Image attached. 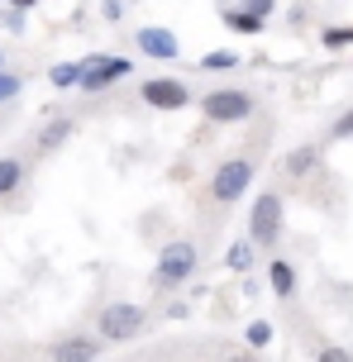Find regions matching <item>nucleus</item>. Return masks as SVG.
<instances>
[{"label": "nucleus", "mask_w": 353, "mask_h": 362, "mask_svg": "<svg viewBox=\"0 0 353 362\" xmlns=\"http://www.w3.org/2000/svg\"><path fill=\"white\" fill-rule=\"evenodd\" d=\"M196 267H201V248H196L191 238H172V243L158 248L153 286H158V291H177V286H186V281L196 276Z\"/></svg>", "instance_id": "nucleus-1"}, {"label": "nucleus", "mask_w": 353, "mask_h": 362, "mask_svg": "<svg viewBox=\"0 0 353 362\" xmlns=\"http://www.w3.org/2000/svg\"><path fill=\"white\" fill-rule=\"evenodd\" d=\"M196 105H201L205 124H248L258 115V95L239 86H215V90H205Z\"/></svg>", "instance_id": "nucleus-2"}, {"label": "nucleus", "mask_w": 353, "mask_h": 362, "mask_svg": "<svg viewBox=\"0 0 353 362\" xmlns=\"http://www.w3.org/2000/svg\"><path fill=\"white\" fill-rule=\"evenodd\" d=\"M282 234H287V205H282L277 191H258L253 196V210H248V243L253 248H277Z\"/></svg>", "instance_id": "nucleus-3"}, {"label": "nucleus", "mask_w": 353, "mask_h": 362, "mask_svg": "<svg viewBox=\"0 0 353 362\" xmlns=\"http://www.w3.org/2000/svg\"><path fill=\"white\" fill-rule=\"evenodd\" d=\"M144 329H149V310L134 305V300H110L96 315V339L100 344H134Z\"/></svg>", "instance_id": "nucleus-4"}, {"label": "nucleus", "mask_w": 353, "mask_h": 362, "mask_svg": "<svg viewBox=\"0 0 353 362\" xmlns=\"http://www.w3.org/2000/svg\"><path fill=\"white\" fill-rule=\"evenodd\" d=\"M253 177H258V167L253 158H224L215 172H210V200L215 205H234L253 191Z\"/></svg>", "instance_id": "nucleus-5"}, {"label": "nucleus", "mask_w": 353, "mask_h": 362, "mask_svg": "<svg viewBox=\"0 0 353 362\" xmlns=\"http://www.w3.org/2000/svg\"><path fill=\"white\" fill-rule=\"evenodd\" d=\"M129 72H134V62L125 53H86L81 57V81H76V86L86 90V95H100V90L120 86Z\"/></svg>", "instance_id": "nucleus-6"}, {"label": "nucleus", "mask_w": 353, "mask_h": 362, "mask_svg": "<svg viewBox=\"0 0 353 362\" xmlns=\"http://www.w3.org/2000/svg\"><path fill=\"white\" fill-rule=\"evenodd\" d=\"M139 100L153 110H186L191 105V86L177 81V76H149L144 86H139Z\"/></svg>", "instance_id": "nucleus-7"}, {"label": "nucleus", "mask_w": 353, "mask_h": 362, "mask_svg": "<svg viewBox=\"0 0 353 362\" xmlns=\"http://www.w3.org/2000/svg\"><path fill=\"white\" fill-rule=\"evenodd\" d=\"M134 48H139L144 57H153V62H177V57H182L177 34L163 29V24H144V29H134Z\"/></svg>", "instance_id": "nucleus-8"}, {"label": "nucleus", "mask_w": 353, "mask_h": 362, "mask_svg": "<svg viewBox=\"0 0 353 362\" xmlns=\"http://www.w3.org/2000/svg\"><path fill=\"white\" fill-rule=\"evenodd\" d=\"M100 339L96 334H62V339H53V348H48V362H96L100 358Z\"/></svg>", "instance_id": "nucleus-9"}, {"label": "nucleus", "mask_w": 353, "mask_h": 362, "mask_svg": "<svg viewBox=\"0 0 353 362\" xmlns=\"http://www.w3.org/2000/svg\"><path fill=\"white\" fill-rule=\"evenodd\" d=\"M267 286H272L277 300H296V286H301L296 267H291L287 257H272V262H267Z\"/></svg>", "instance_id": "nucleus-10"}, {"label": "nucleus", "mask_w": 353, "mask_h": 362, "mask_svg": "<svg viewBox=\"0 0 353 362\" xmlns=\"http://www.w3.org/2000/svg\"><path fill=\"white\" fill-rule=\"evenodd\" d=\"M72 134H76V119H72V115H53L48 124L38 129V148H43V153H57V148L67 144Z\"/></svg>", "instance_id": "nucleus-11"}, {"label": "nucleus", "mask_w": 353, "mask_h": 362, "mask_svg": "<svg viewBox=\"0 0 353 362\" xmlns=\"http://www.w3.org/2000/svg\"><path fill=\"white\" fill-rule=\"evenodd\" d=\"M253 253H258V248H253L248 238H234V243L224 248V267L234 272V276H248V272H253Z\"/></svg>", "instance_id": "nucleus-12"}, {"label": "nucleus", "mask_w": 353, "mask_h": 362, "mask_svg": "<svg viewBox=\"0 0 353 362\" xmlns=\"http://www.w3.org/2000/svg\"><path fill=\"white\" fill-rule=\"evenodd\" d=\"M316 167H320V148L316 144H301V148L287 153V177H311Z\"/></svg>", "instance_id": "nucleus-13"}, {"label": "nucleus", "mask_w": 353, "mask_h": 362, "mask_svg": "<svg viewBox=\"0 0 353 362\" xmlns=\"http://www.w3.org/2000/svg\"><path fill=\"white\" fill-rule=\"evenodd\" d=\"M224 29H234V34H262L267 29V19H258V15H248V10H239V5H224Z\"/></svg>", "instance_id": "nucleus-14"}, {"label": "nucleus", "mask_w": 353, "mask_h": 362, "mask_svg": "<svg viewBox=\"0 0 353 362\" xmlns=\"http://www.w3.org/2000/svg\"><path fill=\"white\" fill-rule=\"evenodd\" d=\"M234 67H243V57L234 53V48H215V53H205L201 62H196V72H210V76L234 72Z\"/></svg>", "instance_id": "nucleus-15"}, {"label": "nucleus", "mask_w": 353, "mask_h": 362, "mask_svg": "<svg viewBox=\"0 0 353 362\" xmlns=\"http://www.w3.org/2000/svg\"><path fill=\"white\" fill-rule=\"evenodd\" d=\"M19 181H24V163H19V158H0V200L15 196Z\"/></svg>", "instance_id": "nucleus-16"}, {"label": "nucleus", "mask_w": 353, "mask_h": 362, "mask_svg": "<svg viewBox=\"0 0 353 362\" xmlns=\"http://www.w3.org/2000/svg\"><path fill=\"white\" fill-rule=\"evenodd\" d=\"M48 81H53L57 90H72L76 81H81V62H53V67H48Z\"/></svg>", "instance_id": "nucleus-17"}, {"label": "nucleus", "mask_w": 353, "mask_h": 362, "mask_svg": "<svg viewBox=\"0 0 353 362\" xmlns=\"http://www.w3.org/2000/svg\"><path fill=\"white\" fill-rule=\"evenodd\" d=\"M272 334H277V329L267 325V320H253V325L243 329V344H248V353H262V348L272 344Z\"/></svg>", "instance_id": "nucleus-18"}, {"label": "nucleus", "mask_w": 353, "mask_h": 362, "mask_svg": "<svg viewBox=\"0 0 353 362\" xmlns=\"http://www.w3.org/2000/svg\"><path fill=\"white\" fill-rule=\"evenodd\" d=\"M320 43H325L330 53H339V48H353V24H349V29H325V34H320Z\"/></svg>", "instance_id": "nucleus-19"}, {"label": "nucleus", "mask_w": 353, "mask_h": 362, "mask_svg": "<svg viewBox=\"0 0 353 362\" xmlns=\"http://www.w3.org/2000/svg\"><path fill=\"white\" fill-rule=\"evenodd\" d=\"M19 90H24V76H15V72H5V67H0V105H5V100H15Z\"/></svg>", "instance_id": "nucleus-20"}, {"label": "nucleus", "mask_w": 353, "mask_h": 362, "mask_svg": "<svg viewBox=\"0 0 353 362\" xmlns=\"http://www.w3.org/2000/svg\"><path fill=\"white\" fill-rule=\"evenodd\" d=\"M316 362H353V353L344 344H320L316 348Z\"/></svg>", "instance_id": "nucleus-21"}, {"label": "nucleus", "mask_w": 353, "mask_h": 362, "mask_svg": "<svg viewBox=\"0 0 353 362\" xmlns=\"http://www.w3.org/2000/svg\"><path fill=\"white\" fill-rule=\"evenodd\" d=\"M344 139H353V110H344L335 124H330V144H344Z\"/></svg>", "instance_id": "nucleus-22"}, {"label": "nucleus", "mask_w": 353, "mask_h": 362, "mask_svg": "<svg viewBox=\"0 0 353 362\" xmlns=\"http://www.w3.org/2000/svg\"><path fill=\"white\" fill-rule=\"evenodd\" d=\"M0 29H5V34H24V10H10V5H0Z\"/></svg>", "instance_id": "nucleus-23"}, {"label": "nucleus", "mask_w": 353, "mask_h": 362, "mask_svg": "<svg viewBox=\"0 0 353 362\" xmlns=\"http://www.w3.org/2000/svg\"><path fill=\"white\" fill-rule=\"evenodd\" d=\"M239 10H248V15H258V19H272L277 0H239Z\"/></svg>", "instance_id": "nucleus-24"}, {"label": "nucleus", "mask_w": 353, "mask_h": 362, "mask_svg": "<svg viewBox=\"0 0 353 362\" xmlns=\"http://www.w3.org/2000/svg\"><path fill=\"white\" fill-rule=\"evenodd\" d=\"M100 15L110 19V24H115V19H125V0H100Z\"/></svg>", "instance_id": "nucleus-25"}, {"label": "nucleus", "mask_w": 353, "mask_h": 362, "mask_svg": "<svg viewBox=\"0 0 353 362\" xmlns=\"http://www.w3.org/2000/svg\"><path fill=\"white\" fill-rule=\"evenodd\" d=\"M186 315H191V305H186V300H177V305H168V320H186Z\"/></svg>", "instance_id": "nucleus-26"}, {"label": "nucleus", "mask_w": 353, "mask_h": 362, "mask_svg": "<svg viewBox=\"0 0 353 362\" xmlns=\"http://www.w3.org/2000/svg\"><path fill=\"white\" fill-rule=\"evenodd\" d=\"M0 5H10V10H24V15H29V10H34L38 0H0Z\"/></svg>", "instance_id": "nucleus-27"}, {"label": "nucleus", "mask_w": 353, "mask_h": 362, "mask_svg": "<svg viewBox=\"0 0 353 362\" xmlns=\"http://www.w3.org/2000/svg\"><path fill=\"white\" fill-rule=\"evenodd\" d=\"M229 362H258V353H234Z\"/></svg>", "instance_id": "nucleus-28"}, {"label": "nucleus", "mask_w": 353, "mask_h": 362, "mask_svg": "<svg viewBox=\"0 0 353 362\" xmlns=\"http://www.w3.org/2000/svg\"><path fill=\"white\" fill-rule=\"evenodd\" d=\"M0 67H5V53H0Z\"/></svg>", "instance_id": "nucleus-29"}]
</instances>
